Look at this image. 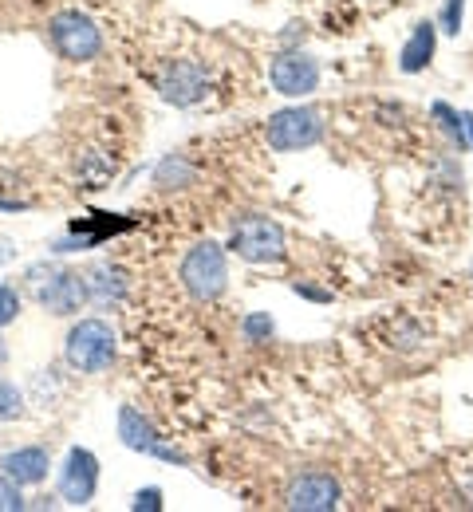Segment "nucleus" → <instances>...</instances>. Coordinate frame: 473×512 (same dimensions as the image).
<instances>
[{
	"label": "nucleus",
	"instance_id": "f257e3e1",
	"mask_svg": "<svg viewBox=\"0 0 473 512\" xmlns=\"http://www.w3.org/2000/svg\"><path fill=\"white\" fill-rule=\"evenodd\" d=\"M115 351H119V339L107 320H79L64 343V359L79 375H103L115 363Z\"/></svg>",
	"mask_w": 473,
	"mask_h": 512
},
{
	"label": "nucleus",
	"instance_id": "f03ea898",
	"mask_svg": "<svg viewBox=\"0 0 473 512\" xmlns=\"http://www.w3.org/2000/svg\"><path fill=\"white\" fill-rule=\"evenodd\" d=\"M182 284L198 304L217 300L225 292V284H229V256H225V249L217 241H198L182 260Z\"/></svg>",
	"mask_w": 473,
	"mask_h": 512
},
{
	"label": "nucleus",
	"instance_id": "7ed1b4c3",
	"mask_svg": "<svg viewBox=\"0 0 473 512\" xmlns=\"http://www.w3.org/2000/svg\"><path fill=\"white\" fill-rule=\"evenodd\" d=\"M28 280H32L40 308H48L52 316H75L87 304V284L79 272L56 268V264H36L28 268Z\"/></svg>",
	"mask_w": 473,
	"mask_h": 512
},
{
	"label": "nucleus",
	"instance_id": "20e7f679",
	"mask_svg": "<svg viewBox=\"0 0 473 512\" xmlns=\"http://www.w3.org/2000/svg\"><path fill=\"white\" fill-rule=\"evenodd\" d=\"M48 32H52L56 52H60L64 60H71V64H87V60H95V56L103 52V32H99V24H95L87 12H79V8L56 12L52 24H48Z\"/></svg>",
	"mask_w": 473,
	"mask_h": 512
},
{
	"label": "nucleus",
	"instance_id": "39448f33",
	"mask_svg": "<svg viewBox=\"0 0 473 512\" xmlns=\"http://www.w3.org/2000/svg\"><path fill=\"white\" fill-rule=\"evenodd\" d=\"M229 249L249 260V264H272L284 256V229L272 221V217H261V213H249L233 225V237H229Z\"/></svg>",
	"mask_w": 473,
	"mask_h": 512
},
{
	"label": "nucleus",
	"instance_id": "423d86ee",
	"mask_svg": "<svg viewBox=\"0 0 473 512\" xmlns=\"http://www.w3.org/2000/svg\"><path fill=\"white\" fill-rule=\"evenodd\" d=\"M265 134H269L272 150H284V154L288 150H308L324 138V119L312 107H284V111L269 115Z\"/></svg>",
	"mask_w": 473,
	"mask_h": 512
},
{
	"label": "nucleus",
	"instance_id": "0eeeda50",
	"mask_svg": "<svg viewBox=\"0 0 473 512\" xmlns=\"http://www.w3.org/2000/svg\"><path fill=\"white\" fill-rule=\"evenodd\" d=\"M158 95L170 107H198L209 95V71L194 60H170L158 71Z\"/></svg>",
	"mask_w": 473,
	"mask_h": 512
},
{
	"label": "nucleus",
	"instance_id": "6e6552de",
	"mask_svg": "<svg viewBox=\"0 0 473 512\" xmlns=\"http://www.w3.org/2000/svg\"><path fill=\"white\" fill-rule=\"evenodd\" d=\"M95 489H99V457L83 446L68 449L64 469H60V497L75 509H83L91 505Z\"/></svg>",
	"mask_w": 473,
	"mask_h": 512
},
{
	"label": "nucleus",
	"instance_id": "1a4fd4ad",
	"mask_svg": "<svg viewBox=\"0 0 473 512\" xmlns=\"http://www.w3.org/2000/svg\"><path fill=\"white\" fill-rule=\"evenodd\" d=\"M269 75L272 87L280 95H288V99H304V95H312L320 87V64L312 56H304V52H280L272 60Z\"/></svg>",
	"mask_w": 473,
	"mask_h": 512
},
{
	"label": "nucleus",
	"instance_id": "9d476101",
	"mask_svg": "<svg viewBox=\"0 0 473 512\" xmlns=\"http://www.w3.org/2000/svg\"><path fill=\"white\" fill-rule=\"evenodd\" d=\"M339 481L332 473H304L288 485V509L296 512H332L339 509Z\"/></svg>",
	"mask_w": 473,
	"mask_h": 512
},
{
	"label": "nucleus",
	"instance_id": "9b49d317",
	"mask_svg": "<svg viewBox=\"0 0 473 512\" xmlns=\"http://www.w3.org/2000/svg\"><path fill=\"white\" fill-rule=\"evenodd\" d=\"M119 438H123V446L135 449V453H154V457H162V461L186 465L182 453L162 446V438H158V430L150 426V418H142V410H135V406H123V410H119Z\"/></svg>",
	"mask_w": 473,
	"mask_h": 512
},
{
	"label": "nucleus",
	"instance_id": "f8f14e48",
	"mask_svg": "<svg viewBox=\"0 0 473 512\" xmlns=\"http://www.w3.org/2000/svg\"><path fill=\"white\" fill-rule=\"evenodd\" d=\"M0 469H4V477H12V481L24 489V485H40V481L48 477L52 457H48L44 446H24V449L4 453V457H0Z\"/></svg>",
	"mask_w": 473,
	"mask_h": 512
},
{
	"label": "nucleus",
	"instance_id": "ddd939ff",
	"mask_svg": "<svg viewBox=\"0 0 473 512\" xmlns=\"http://www.w3.org/2000/svg\"><path fill=\"white\" fill-rule=\"evenodd\" d=\"M83 284H87V300H95L99 308H115L127 296V272L119 264H95V268H87Z\"/></svg>",
	"mask_w": 473,
	"mask_h": 512
},
{
	"label": "nucleus",
	"instance_id": "4468645a",
	"mask_svg": "<svg viewBox=\"0 0 473 512\" xmlns=\"http://www.w3.org/2000/svg\"><path fill=\"white\" fill-rule=\"evenodd\" d=\"M434 48H438V24H430V20L414 24L410 40L403 44V56H399V67H403L406 75L422 71V67H426L430 60H434Z\"/></svg>",
	"mask_w": 473,
	"mask_h": 512
},
{
	"label": "nucleus",
	"instance_id": "2eb2a0df",
	"mask_svg": "<svg viewBox=\"0 0 473 512\" xmlns=\"http://www.w3.org/2000/svg\"><path fill=\"white\" fill-rule=\"evenodd\" d=\"M190 178H194V166H190L182 154L162 158L158 170H154V182H158L162 190H182V186H190Z\"/></svg>",
	"mask_w": 473,
	"mask_h": 512
},
{
	"label": "nucleus",
	"instance_id": "dca6fc26",
	"mask_svg": "<svg viewBox=\"0 0 473 512\" xmlns=\"http://www.w3.org/2000/svg\"><path fill=\"white\" fill-rule=\"evenodd\" d=\"M430 111H434V119L442 123V130H446L458 146H466V142H470V134H466V115H458V111H454V107H446V103H434Z\"/></svg>",
	"mask_w": 473,
	"mask_h": 512
},
{
	"label": "nucleus",
	"instance_id": "f3484780",
	"mask_svg": "<svg viewBox=\"0 0 473 512\" xmlns=\"http://www.w3.org/2000/svg\"><path fill=\"white\" fill-rule=\"evenodd\" d=\"M24 414V394L12 379L0 375V422H16Z\"/></svg>",
	"mask_w": 473,
	"mask_h": 512
},
{
	"label": "nucleus",
	"instance_id": "a211bd4d",
	"mask_svg": "<svg viewBox=\"0 0 473 512\" xmlns=\"http://www.w3.org/2000/svg\"><path fill=\"white\" fill-rule=\"evenodd\" d=\"M241 331H245L249 343H265L272 331H276V323H272L269 312H249V316L241 320Z\"/></svg>",
	"mask_w": 473,
	"mask_h": 512
},
{
	"label": "nucleus",
	"instance_id": "6ab92c4d",
	"mask_svg": "<svg viewBox=\"0 0 473 512\" xmlns=\"http://www.w3.org/2000/svg\"><path fill=\"white\" fill-rule=\"evenodd\" d=\"M16 316H20V292L12 284H0V327H8Z\"/></svg>",
	"mask_w": 473,
	"mask_h": 512
},
{
	"label": "nucleus",
	"instance_id": "aec40b11",
	"mask_svg": "<svg viewBox=\"0 0 473 512\" xmlns=\"http://www.w3.org/2000/svg\"><path fill=\"white\" fill-rule=\"evenodd\" d=\"M462 12H466V0H446V4H442V16H438L442 32L458 36V28H462Z\"/></svg>",
	"mask_w": 473,
	"mask_h": 512
},
{
	"label": "nucleus",
	"instance_id": "412c9836",
	"mask_svg": "<svg viewBox=\"0 0 473 512\" xmlns=\"http://www.w3.org/2000/svg\"><path fill=\"white\" fill-rule=\"evenodd\" d=\"M20 509H24L20 485L12 477H0V512H20Z\"/></svg>",
	"mask_w": 473,
	"mask_h": 512
},
{
	"label": "nucleus",
	"instance_id": "4be33fe9",
	"mask_svg": "<svg viewBox=\"0 0 473 512\" xmlns=\"http://www.w3.org/2000/svg\"><path fill=\"white\" fill-rule=\"evenodd\" d=\"M135 512H162V489H138L135 505H131Z\"/></svg>",
	"mask_w": 473,
	"mask_h": 512
},
{
	"label": "nucleus",
	"instance_id": "5701e85b",
	"mask_svg": "<svg viewBox=\"0 0 473 512\" xmlns=\"http://www.w3.org/2000/svg\"><path fill=\"white\" fill-rule=\"evenodd\" d=\"M292 292H296V296H308V300H316V304H328V300H332V292H324V288H312V284H300V280L292 284Z\"/></svg>",
	"mask_w": 473,
	"mask_h": 512
},
{
	"label": "nucleus",
	"instance_id": "b1692460",
	"mask_svg": "<svg viewBox=\"0 0 473 512\" xmlns=\"http://www.w3.org/2000/svg\"><path fill=\"white\" fill-rule=\"evenodd\" d=\"M4 359H8V347H4V339H0V363H4Z\"/></svg>",
	"mask_w": 473,
	"mask_h": 512
},
{
	"label": "nucleus",
	"instance_id": "393cba45",
	"mask_svg": "<svg viewBox=\"0 0 473 512\" xmlns=\"http://www.w3.org/2000/svg\"><path fill=\"white\" fill-rule=\"evenodd\" d=\"M466 130H470V142H473V115H466Z\"/></svg>",
	"mask_w": 473,
	"mask_h": 512
}]
</instances>
